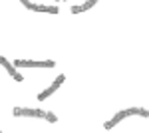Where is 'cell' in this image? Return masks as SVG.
<instances>
[{
    "label": "cell",
    "instance_id": "obj_10",
    "mask_svg": "<svg viewBox=\"0 0 149 133\" xmlns=\"http://www.w3.org/2000/svg\"><path fill=\"white\" fill-rule=\"evenodd\" d=\"M22 4L26 6V8H30V6H32V2H30V0H22Z\"/></svg>",
    "mask_w": 149,
    "mask_h": 133
},
{
    "label": "cell",
    "instance_id": "obj_1",
    "mask_svg": "<svg viewBox=\"0 0 149 133\" xmlns=\"http://www.w3.org/2000/svg\"><path fill=\"white\" fill-rule=\"evenodd\" d=\"M56 62H30V60H14V68H54Z\"/></svg>",
    "mask_w": 149,
    "mask_h": 133
},
{
    "label": "cell",
    "instance_id": "obj_5",
    "mask_svg": "<svg viewBox=\"0 0 149 133\" xmlns=\"http://www.w3.org/2000/svg\"><path fill=\"white\" fill-rule=\"evenodd\" d=\"M125 117H127V109H123V111H119V113H115L113 119H109V121L103 123V127H105V129H111V127H115V125H117L119 121H123Z\"/></svg>",
    "mask_w": 149,
    "mask_h": 133
},
{
    "label": "cell",
    "instance_id": "obj_2",
    "mask_svg": "<svg viewBox=\"0 0 149 133\" xmlns=\"http://www.w3.org/2000/svg\"><path fill=\"white\" fill-rule=\"evenodd\" d=\"M64 79H66V76H58V78L54 79V84H52L50 88H46L44 91H42V93H40V95H38V100H40V101L48 100V97H50V95H52L54 91H58V89H60V86L64 84Z\"/></svg>",
    "mask_w": 149,
    "mask_h": 133
},
{
    "label": "cell",
    "instance_id": "obj_7",
    "mask_svg": "<svg viewBox=\"0 0 149 133\" xmlns=\"http://www.w3.org/2000/svg\"><path fill=\"white\" fill-rule=\"evenodd\" d=\"M95 2H97V0H88V2H84V4H80V6H74V8H72V12H74V14L86 12V10H90V8H92Z\"/></svg>",
    "mask_w": 149,
    "mask_h": 133
},
{
    "label": "cell",
    "instance_id": "obj_6",
    "mask_svg": "<svg viewBox=\"0 0 149 133\" xmlns=\"http://www.w3.org/2000/svg\"><path fill=\"white\" fill-rule=\"evenodd\" d=\"M30 10L34 12H48V14H58V6H46V4H32Z\"/></svg>",
    "mask_w": 149,
    "mask_h": 133
},
{
    "label": "cell",
    "instance_id": "obj_3",
    "mask_svg": "<svg viewBox=\"0 0 149 133\" xmlns=\"http://www.w3.org/2000/svg\"><path fill=\"white\" fill-rule=\"evenodd\" d=\"M0 66H4V68H6V72H8V74H10V76H12L14 79H16V81H22V79H24L22 74H18V72H16L14 64H10V62H8L6 58H2V56H0Z\"/></svg>",
    "mask_w": 149,
    "mask_h": 133
},
{
    "label": "cell",
    "instance_id": "obj_4",
    "mask_svg": "<svg viewBox=\"0 0 149 133\" xmlns=\"http://www.w3.org/2000/svg\"><path fill=\"white\" fill-rule=\"evenodd\" d=\"M14 115H28V117H44V111L28 109V107H14Z\"/></svg>",
    "mask_w": 149,
    "mask_h": 133
},
{
    "label": "cell",
    "instance_id": "obj_8",
    "mask_svg": "<svg viewBox=\"0 0 149 133\" xmlns=\"http://www.w3.org/2000/svg\"><path fill=\"white\" fill-rule=\"evenodd\" d=\"M127 115H141V117H149V111L143 107H131L127 109Z\"/></svg>",
    "mask_w": 149,
    "mask_h": 133
},
{
    "label": "cell",
    "instance_id": "obj_9",
    "mask_svg": "<svg viewBox=\"0 0 149 133\" xmlns=\"http://www.w3.org/2000/svg\"><path fill=\"white\" fill-rule=\"evenodd\" d=\"M44 119H46V121H50V123H56L58 121V117L52 113V111H44Z\"/></svg>",
    "mask_w": 149,
    "mask_h": 133
}]
</instances>
